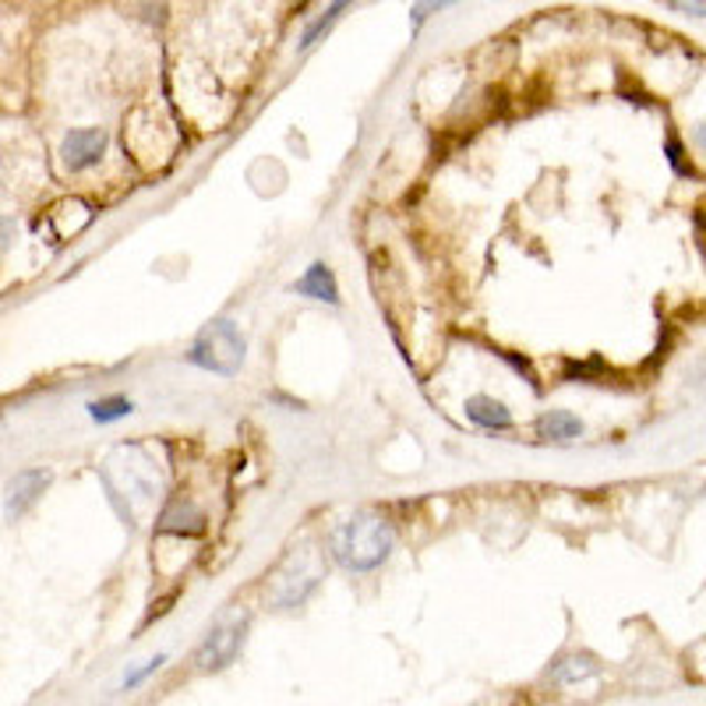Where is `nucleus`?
<instances>
[{
  "mask_svg": "<svg viewBox=\"0 0 706 706\" xmlns=\"http://www.w3.org/2000/svg\"><path fill=\"white\" fill-rule=\"evenodd\" d=\"M342 11H347V4H332V8L326 11V18H318L315 25H308V29H304V35H300V47H311V43L318 40V32H326V29L336 22V18H339Z\"/></svg>",
  "mask_w": 706,
  "mask_h": 706,
  "instance_id": "f8f14e48",
  "label": "nucleus"
},
{
  "mask_svg": "<svg viewBox=\"0 0 706 706\" xmlns=\"http://www.w3.org/2000/svg\"><path fill=\"white\" fill-rule=\"evenodd\" d=\"M244 633H247V612L234 607V612L219 615V622L208 628V636L202 640L195 654L198 672H223L226 664H234V657L244 646Z\"/></svg>",
  "mask_w": 706,
  "mask_h": 706,
  "instance_id": "7ed1b4c3",
  "label": "nucleus"
},
{
  "mask_svg": "<svg viewBox=\"0 0 706 706\" xmlns=\"http://www.w3.org/2000/svg\"><path fill=\"white\" fill-rule=\"evenodd\" d=\"M538 431H541V438H551V442H569V438L583 434V421H580V417L565 413V410H551V413L541 417Z\"/></svg>",
  "mask_w": 706,
  "mask_h": 706,
  "instance_id": "1a4fd4ad",
  "label": "nucleus"
},
{
  "mask_svg": "<svg viewBox=\"0 0 706 706\" xmlns=\"http://www.w3.org/2000/svg\"><path fill=\"white\" fill-rule=\"evenodd\" d=\"M696 145H699V149L706 152V121H703V124L696 127Z\"/></svg>",
  "mask_w": 706,
  "mask_h": 706,
  "instance_id": "4468645a",
  "label": "nucleus"
},
{
  "mask_svg": "<svg viewBox=\"0 0 706 706\" xmlns=\"http://www.w3.org/2000/svg\"><path fill=\"white\" fill-rule=\"evenodd\" d=\"M597 672V661L590 657V654H576V657H565L562 664L551 667V682H559V685H572V682H583L586 675H594Z\"/></svg>",
  "mask_w": 706,
  "mask_h": 706,
  "instance_id": "9d476101",
  "label": "nucleus"
},
{
  "mask_svg": "<svg viewBox=\"0 0 706 706\" xmlns=\"http://www.w3.org/2000/svg\"><path fill=\"white\" fill-rule=\"evenodd\" d=\"M160 530H166V533H202L205 530V516L191 502H174L163 512Z\"/></svg>",
  "mask_w": 706,
  "mask_h": 706,
  "instance_id": "6e6552de",
  "label": "nucleus"
},
{
  "mask_svg": "<svg viewBox=\"0 0 706 706\" xmlns=\"http://www.w3.org/2000/svg\"><path fill=\"white\" fill-rule=\"evenodd\" d=\"M294 290L300 297H311V300H326V304H339V290H336V279L332 273L326 269L321 262H315L308 273H304L297 283H294Z\"/></svg>",
  "mask_w": 706,
  "mask_h": 706,
  "instance_id": "0eeeda50",
  "label": "nucleus"
},
{
  "mask_svg": "<svg viewBox=\"0 0 706 706\" xmlns=\"http://www.w3.org/2000/svg\"><path fill=\"white\" fill-rule=\"evenodd\" d=\"M467 417L477 424V428H488V431H505L512 428V417L509 410L499 403V399L491 396H470L467 399Z\"/></svg>",
  "mask_w": 706,
  "mask_h": 706,
  "instance_id": "423d86ee",
  "label": "nucleus"
},
{
  "mask_svg": "<svg viewBox=\"0 0 706 706\" xmlns=\"http://www.w3.org/2000/svg\"><path fill=\"white\" fill-rule=\"evenodd\" d=\"M675 11H689V14H706V4H672Z\"/></svg>",
  "mask_w": 706,
  "mask_h": 706,
  "instance_id": "ddd939ff",
  "label": "nucleus"
},
{
  "mask_svg": "<svg viewBox=\"0 0 706 706\" xmlns=\"http://www.w3.org/2000/svg\"><path fill=\"white\" fill-rule=\"evenodd\" d=\"M89 413H92V421L106 424V421H117V417H127L131 413V403H127L124 396H113V399H100V403H92Z\"/></svg>",
  "mask_w": 706,
  "mask_h": 706,
  "instance_id": "9b49d317",
  "label": "nucleus"
},
{
  "mask_svg": "<svg viewBox=\"0 0 706 706\" xmlns=\"http://www.w3.org/2000/svg\"><path fill=\"white\" fill-rule=\"evenodd\" d=\"M50 484V473L47 470H25L18 473L14 481L8 484V499H4V516L8 520H18L22 512L40 499L43 488Z\"/></svg>",
  "mask_w": 706,
  "mask_h": 706,
  "instance_id": "39448f33",
  "label": "nucleus"
},
{
  "mask_svg": "<svg viewBox=\"0 0 706 706\" xmlns=\"http://www.w3.org/2000/svg\"><path fill=\"white\" fill-rule=\"evenodd\" d=\"M191 365H198L205 371L216 375H237L244 365V336L231 318H216L198 332V339L191 342Z\"/></svg>",
  "mask_w": 706,
  "mask_h": 706,
  "instance_id": "f03ea898",
  "label": "nucleus"
},
{
  "mask_svg": "<svg viewBox=\"0 0 706 706\" xmlns=\"http://www.w3.org/2000/svg\"><path fill=\"white\" fill-rule=\"evenodd\" d=\"M332 555L339 565L354 572H371L389 559L392 551V526L378 512H354L332 530Z\"/></svg>",
  "mask_w": 706,
  "mask_h": 706,
  "instance_id": "f257e3e1",
  "label": "nucleus"
},
{
  "mask_svg": "<svg viewBox=\"0 0 706 706\" xmlns=\"http://www.w3.org/2000/svg\"><path fill=\"white\" fill-rule=\"evenodd\" d=\"M106 149V135L100 127H82V131H71V135L64 139L61 145V156H64V166L68 170H85L92 163H100Z\"/></svg>",
  "mask_w": 706,
  "mask_h": 706,
  "instance_id": "20e7f679",
  "label": "nucleus"
}]
</instances>
